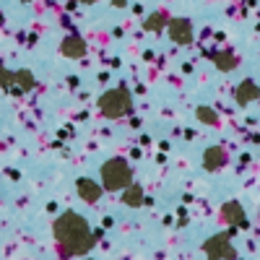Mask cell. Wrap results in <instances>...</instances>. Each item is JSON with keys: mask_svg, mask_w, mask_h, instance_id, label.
Here are the masks:
<instances>
[{"mask_svg": "<svg viewBox=\"0 0 260 260\" xmlns=\"http://www.w3.org/2000/svg\"><path fill=\"white\" fill-rule=\"evenodd\" d=\"M52 232H55V240H57V247L62 255H86L91 247H94V234L89 229V221L83 219L81 213L76 211H65L57 216V221L52 224Z\"/></svg>", "mask_w": 260, "mask_h": 260, "instance_id": "1", "label": "cell"}, {"mask_svg": "<svg viewBox=\"0 0 260 260\" xmlns=\"http://www.w3.org/2000/svg\"><path fill=\"white\" fill-rule=\"evenodd\" d=\"M133 182V169L125 159H110L102 167V187L104 190H122Z\"/></svg>", "mask_w": 260, "mask_h": 260, "instance_id": "2", "label": "cell"}, {"mask_svg": "<svg viewBox=\"0 0 260 260\" xmlns=\"http://www.w3.org/2000/svg\"><path fill=\"white\" fill-rule=\"evenodd\" d=\"M130 110H133V99H130V91L122 89V86H120V89L104 91L102 99H99V112H102L104 117L117 120V117L127 115Z\"/></svg>", "mask_w": 260, "mask_h": 260, "instance_id": "3", "label": "cell"}, {"mask_svg": "<svg viewBox=\"0 0 260 260\" xmlns=\"http://www.w3.org/2000/svg\"><path fill=\"white\" fill-rule=\"evenodd\" d=\"M203 250H206L208 257H237V250L232 247L229 234H213V237H208Z\"/></svg>", "mask_w": 260, "mask_h": 260, "instance_id": "4", "label": "cell"}, {"mask_svg": "<svg viewBox=\"0 0 260 260\" xmlns=\"http://www.w3.org/2000/svg\"><path fill=\"white\" fill-rule=\"evenodd\" d=\"M169 37H172V42H177V45H190V39H192L190 21H185V18H172V21H169Z\"/></svg>", "mask_w": 260, "mask_h": 260, "instance_id": "5", "label": "cell"}, {"mask_svg": "<svg viewBox=\"0 0 260 260\" xmlns=\"http://www.w3.org/2000/svg\"><path fill=\"white\" fill-rule=\"evenodd\" d=\"M60 52H62L65 57H71V60H78V57L86 55V42H83L81 37H65V39L60 42Z\"/></svg>", "mask_w": 260, "mask_h": 260, "instance_id": "6", "label": "cell"}, {"mask_svg": "<svg viewBox=\"0 0 260 260\" xmlns=\"http://www.w3.org/2000/svg\"><path fill=\"white\" fill-rule=\"evenodd\" d=\"M76 187H78V195H81L86 203H96L102 198V185L94 182V180H89V177H81Z\"/></svg>", "mask_w": 260, "mask_h": 260, "instance_id": "7", "label": "cell"}, {"mask_svg": "<svg viewBox=\"0 0 260 260\" xmlns=\"http://www.w3.org/2000/svg\"><path fill=\"white\" fill-rule=\"evenodd\" d=\"M234 96H237V102L245 107V104L260 99V89H257V83H255V81H242L240 86H237V94H234Z\"/></svg>", "mask_w": 260, "mask_h": 260, "instance_id": "8", "label": "cell"}, {"mask_svg": "<svg viewBox=\"0 0 260 260\" xmlns=\"http://www.w3.org/2000/svg\"><path fill=\"white\" fill-rule=\"evenodd\" d=\"M224 161H226V154H224V148H219V146L208 148L206 154H203V167L208 172H216L219 167H224Z\"/></svg>", "mask_w": 260, "mask_h": 260, "instance_id": "9", "label": "cell"}, {"mask_svg": "<svg viewBox=\"0 0 260 260\" xmlns=\"http://www.w3.org/2000/svg\"><path fill=\"white\" fill-rule=\"evenodd\" d=\"M224 219H226V224H234V226H245V211H242V206L240 203H226L224 206Z\"/></svg>", "mask_w": 260, "mask_h": 260, "instance_id": "10", "label": "cell"}, {"mask_svg": "<svg viewBox=\"0 0 260 260\" xmlns=\"http://www.w3.org/2000/svg\"><path fill=\"white\" fill-rule=\"evenodd\" d=\"M122 203H127L130 208L143 206V187L141 185H133V182H130L127 187H122Z\"/></svg>", "mask_w": 260, "mask_h": 260, "instance_id": "11", "label": "cell"}, {"mask_svg": "<svg viewBox=\"0 0 260 260\" xmlns=\"http://www.w3.org/2000/svg\"><path fill=\"white\" fill-rule=\"evenodd\" d=\"M237 62H240V60H237L232 52H219V55H216V65H219L221 71H232Z\"/></svg>", "mask_w": 260, "mask_h": 260, "instance_id": "12", "label": "cell"}, {"mask_svg": "<svg viewBox=\"0 0 260 260\" xmlns=\"http://www.w3.org/2000/svg\"><path fill=\"white\" fill-rule=\"evenodd\" d=\"M16 86H21L24 91H29L34 86V76L29 71H16Z\"/></svg>", "mask_w": 260, "mask_h": 260, "instance_id": "13", "label": "cell"}, {"mask_svg": "<svg viewBox=\"0 0 260 260\" xmlns=\"http://www.w3.org/2000/svg\"><path fill=\"white\" fill-rule=\"evenodd\" d=\"M13 83H16V71L0 68V89H11Z\"/></svg>", "mask_w": 260, "mask_h": 260, "instance_id": "14", "label": "cell"}, {"mask_svg": "<svg viewBox=\"0 0 260 260\" xmlns=\"http://www.w3.org/2000/svg\"><path fill=\"white\" fill-rule=\"evenodd\" d=\"M164 21H167V18H164L161 13H154V16H151V18L146 21V29H151V31H159V29L164 26Z\"/></svg>", "mask_w": 260, "mask_h": 260, "instance_id": "15", "label": "cell"}, {"mask_svg": "<svg viewBox=\"0 0 260 260\" xmlns=\"http://www.w3.org/2000/svg\"><path fill=\"white\" fill-rule=\"evenodd\" d=\"M198 117H201L203 122H208V125H213L216 120H219V117H216V112L208 110V107H198Z\"/></svg>", "mask_w": 260, "mask_h": 260, "instance_id": "16", "label": "cell"}, {"mask_svg": "<svg viewBox=\"0 0 260 260\" xmlns=\"http://www.w3.org/2000/svg\"><path fill=\"white\" fill-rule=\"evenodd\" d=\"M112 3H115V6H125V3H127V0H112Z\"/></svg>", "mask_w": 260, "mask_h": 260, "instance_id": "17", "label": "cell"}, {"mask_svg": "<svg viewBox=\"0 0 260 260\" xmlns=\"http://www.w3.org/2000/svg\"><path fill=\"white\" fill-rule=\"evenodd\" d=\"M78 3H96V0H78Z\"/></svg>", "mask_w": 260, "mask_h": 260, "instance_id": "18", "label": "cell"}]
</instances>
